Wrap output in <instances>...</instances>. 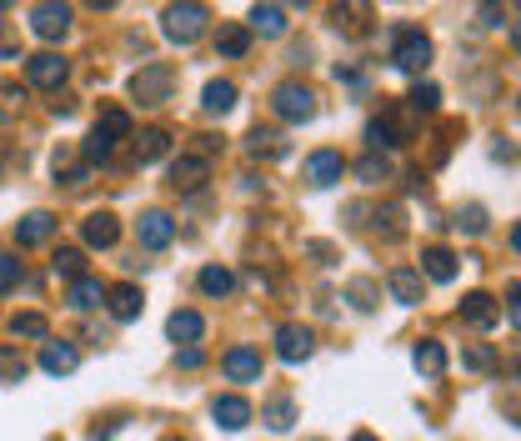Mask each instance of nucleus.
<instances>
[{"label":"nucleus","mask_w":521,"mask_h":441,"mask_svg":"<svg viewBox=\"0 0 521 441\" xmlns=\"http://www.w3.org/2000/svg\"><path fill=\"white\" fill-rule=\"evenodd\" d=\"M121 141H131V111L111 106V111H101V121L91 126V136H86V146H81V161H86V166H106Z\"/></svg>","instance_id":"1"},{"label":"nucleus","mask_w":521,"mask_h":441,"mask_svg":"<svg viewBox=\"0 0 521 441\" xmlns=\"http://www.w3.org/2000/svg\"><path fill=\"white\" fill-rule=\"evenodd\" d=\"M391 66L406 71V76H421L431 66V36L421 26H396V36H391Z\"/></svg>","instance_id":"2"},{"label":"nucleus","mask_w":521,"mask_h":441,"mask_svg":"<svg viewBox=\"0 0 521 441\" xmlns=\"http://www.w3.org/2000/svg\"><path fill=\"white\" fill-rule=\"evenodd\" d=\"M171 91H176V71H171L166 61H151V66H141V71L131 76V96H136L141 106H166Z\"/></svg>","instance_id":"3"},{"label":"nucleus","mask_w":521,"mask_h":441,"mask_svg":"<svg viewBox=\"0 0 521 441\" xmlns=\"http://www.w3.org/2000/svg\"><path fill=\"white\" fill-rule=\"evenodd\" d=\"M271 111H276L281 121H291V126L316 121V91L301 86V81H281V86L271 91Z\"/></svg>","instance_id":"4"},{"label":"nucleus","mask_w":521,"mask_h":441,"mask_svg":"<svg viewBox=\"0 0 521 441\" xmlns=\"http://www.w3.org/2000/svg\"><path fill=\"white\" fill-rule=\"evenodd\" d=\"M206 21H211V11H206V6H166L161 31H166V41L191 46V41H201V36H206Z\"/></svg>","instance_id":"5"},{"label":"nucleus","mask_w":521,"mask_h":441,"mask_svg":"<svg viewBox=\"0 0 521 441\" xmlns=\"http://www.w3.org/2000/svg\"><path fill=\"white\" fill-rule=\"evenodd\" d=\"M71 76V61H61L56 51H41V56H26V81L36 91H61Z\"/></svg>","instance_id":"6"},{"label":"nucleus","mask_w":521,"mask_h":441,"mask_svg":"<svg viewBox=\"0 0 521 441\" xmlns=\"http://www.w3.org/2000/svg\"><path fill=\"white\" fill-rule=\"evenodd\" d=\"M311 351H316V331H311V326H301V321H286V326L276 331V356H281L286 366H301V361H311Z\"/></svg>","instance_id":"7"},{"label":"nucleus","mask_w":521,"mask_h":441,"mask_svg":"<svg viewBox=\"0 0 521 441\" xmlns=\"http://www.w3.org/2000/svg\"><path fill=\"white\" fill-rule=\"evenodd\" d=\"M31 31L41 41H61L71 31V6H56V0H41V6H31Z\"/></svg>","instance_id":"8"},{"label":"nucleus","mask_w":521,"mask_h":441,"mask_svg":"<svg viewBox=\"0 0 521 441\" xmlns=\"http://www.w3.org/2000/svg\"><path fill=\"white\" fill-rule=\"evenodd\" d=\"M206 181H211V161L201 151H186V156L171 161V186L176 191H201Z\"/></svg>","instance_id":"9"},{"label":"nucleus","mask_w":521,"mask_h":441,"mask_svg":"<svg viewBox=\"0 0 521 441\" xmlns=\"http://www.w3.org/2000/svg\"><path fill=\"white\" fill-rule=\"evenodd\" d=\"M366 141H371L376 151H396V146L411 141V126H406L396 111H386V116H376V121L366 126Z\"/></svg>","instance_id":"10"},{"label":"nucleus","mask_w":521,"mask_h":441,"mask_svg":"<svg viewBox=\"0 0 521 441\" xmlns=\"http://www.w3.org/2000/svg\"><path fill=\"white\" fill-rule=\"evenodd\" d=\"M136 236H141L146 251H166V246L176 241V221H171V211H146V216L136 221Z\"/></svg>","instance_id":"11"},{"label":"nucleus","mask_w":521,"mask_h":441,"mask_svg":"<svg viewBox=\"0 0 521 441\" xmlns=\"http://www.w3.org/2000/svg\"><path fill=\"white\" fill-rule=\"evenodd\" d=\"M461 321L476 326V331H491L501 321V301L491 291H471V296H461Z\"/></svg>","instance_id":"12"},{"label":"nucleus","mask_w":521,"mask_h":441,"mask_svg":"<svg viewBox=\"0 0 521 441\" xmlns=\"http://www.w3.org/2000/svg\"><path fill=\"white\" fill-rule=\"evenodd\" d=\"M341 176H346V161H341V151H311V161H306V181H311L316 191L336 186Z\"/></svg>","instance_id":"13"},{"label":"nucleus","mask_w":521,"mask_h":441,"mask_svg":"<svg viewBox=\"0 0 521 441\" xmlns=\"http://www.w3.org/2000/svg\"><path fill=\"white\" fill-rule=\"evenodd\" d=\"M81 236H86V246H96V251H111V246L121 241V221H116L111 211H91V216L81 221Z\"/></svg>","instance_id":"14"},{"label":"nucleus","mask_w":521,"mask_h":441,"mask_svg":"<svg viewBox=\"0 0 521 441\" xmlns=\"http://www.w3.org/2000/svg\"><path fill=\"white\" fill-rule=\"evenodd\" d=\"M211 416H216V426H221V431H241V426L251 421V401H246V396H236V391H226V396H216V401H211Z\"/></svg>","instance_id":"15"},{"label":"nucleus","mask_w":521,"mask_h":441,"mask_svg":"<svg viewBox=\"0 0 521 441\" xmlns=\"http://www.w3.org/2000/svg\"><path fill=\"white\" fill-rule=\"evenodd\" d=\"M386 286H391V296H396L401 306H421V296H426V286H421V271H416V266H391Z\"/></svg>","instance_id":"16"},{"label":"nucleus","mask_w":521,"mask_h":441,"mask_svg":"<svg viewBox=\"0 0 521 441\" xmlns=\"http://www.w3.org/2000/svg\"><path fill=\"white\" fill-rule=\"evenodd\" d=\"M51 236H56V216L51 211H31V216L16 221V241L21 246H46Z\"/></svg>","instance_id":"17"},{"label":"nucleus","mask_w":521,"mask_h":441,"mask_svg":"<svg viewBox=\"0 0 521 441\" xmlns=\"http://www.w3.org/2000/svg\"><path fill=\"white\" fill-rule=\"evenodd\" d=\"M421 271H426L431 281H456L461 256H456L451 246H426V251H421Z\"/></svg>","instance_id":"18"},{"label":"nucleus","mask_w":521,"mask_h":441,"mask_svg":"<svg viewBox=\"0 0 521 441\" xmlns=\"http://www.w3.org/2000/svg\"><path fill=\"white\" fill-rule=\"evenodd\" d=\"M81 366V351L71 346V341H46L41 346V371H51V376H71Z\"/></svg>","instance_id":"19"},{"label":"nucleus","mask_w":521,"mask_h":441,"mask_svg":"<svg viewBox=\"0 0 521 441\" xmlns=\"http://www.w3.org/2000/svg\"><path fill=\"white\" fill-rule=\"evenodd\" d=\"M106 306H111V316H116V321H136V316H141V306H146V296H141V286L121 281V286H111Z\"/></svg>","instance_id":"20"},{"label":"nucleus","mask_w":521,"mask_h":441,"mask_svg":"<svg viewBox=\"0 0 521 441\" xmlns=\"http://www.w3.org/2000/svg\"><path fill=\"white\" fill-rule=\"evenodd\" d=\"M221 366L231 381H261V351H251V346H231Z\"/></svg>","instance_id":"21"},{"label":"nucleus","mask_w":521,"mask_h":441,"mask_svg":"<svg viewBox=\"0 0 521 441\" xmlns=\"http://www.w3.org/2000/svg\"><path fill=\"white\" fill-rule=\"evenodd\" d=\"M166 336L181 346H196L201 336H206V321H201V311H171V321H166Z\"/></svg>","instance_id":"22"},{"label":"nucleus","mask_w":521,"mask_h":441,"mask_svg":"<svg viewBox=\"0 0 521 441\" xmlns=\"http://www.w3.org/2000/svg\"><path fill=\"white\" fill-rule=\"evenodd\" d=\"M246 51H251V26H221V31H216V56L241 61Z\"/></svg>","instance_id":"23"},{"label":"nucleus","mask_w":521,"mask_h":441,"mask_svg":"<svg viewBox=\"0 0 521 441\" xmlns=\"http://www.w3.org/2000/svg\"><path fill=\"white\" fill-rule=\"evenodd\" d=\"M166 151H171V131L151 126V131H141V136H136V161H141V166H156Z\"/></svg>","instance_id":"24"},{"label":"nucleus","mask_w":521,"mask_h":441,"mask_svg":"<svg viewBox=\"0 0 521 441\" xmlns=\"http://www.w3.org/2000/svg\"><path fill=\"white\" fill-rule=\"evenodd\" d=\"M111 296V286H101L96 276H81V281H71V291H66V301L76 306V311H91V306H101Z\"/></svg>","instance_id":"25"},{"label":"nucleus","mask_w":521,"mask_h":441,"mask_svg":"<svg viewBox=\"0 0 521 441\" xmlns=\"http://www.w3.org/2000/svg\"><path fill=\"white\" fill-rule=\"evenodd\" d=\"M411 361H416L421 376H441V371H446V346H441V341H416Z\"/></svg>","instance_id":"26"},{"label":"nucleus","mask_w":521,"mask_h":441,"mask_svg":"<svg viewBox=\"0 0 521 441\" xmlns=\"http://www.w3.org/2000/svg\"><path fill=\"white\" fill-rule=\"evenodd\" d=\"M286 26H291V21H286L281 6H256V11H251V31H256V36H286Z\"/></svg>","instance_id":"27"},{"label":"nucleus","mask_w":521,"mask_h":441,"mask_svg":"<svg viewBox=\"0 0 521 441\" xmlns=\"http://www.w3.org/2000/svg\"><path fill=\"white\" fill-rule=\"evenodd\" d=\"M261 421H266L271 431H291V421H296V401H291V396H271V401L261 406Z\"/></svg>","instance_id":"28"},{"label":"nucleus","mask_w":521,"mask_h":441,"mask_svg":"<svg viewBox=\"0 0 521 441\" xmlns=\"http://www.w3.org/2000/svg\"><path fill=\"white\" fill-rule=\"evenodd\" d=\"M201 106H206L211 116H226V111L236 106V86H231V81H211V86L201 91Z\"/></svg>","instance_id":"29"},{"label":"nucleus","mask_w":521,"mask_h":441,"mask_svg":"<svg viewBox=\"0 0 521 441\" xmlns=\"http://www.w3.org/2000/svg\"><path fill=\"white\" fill-rule=\"evenodd\" d=\"M246 151H251V156H286V141H281V131L256 126V131L246 136Z\"/></svg>","instance_id":"30"},{"label":"nucleus","mask_w":521,"mask_h":441,"mask_svg":"<svg viewBox=\"0 0 521 441\" xmlns=\"http://www.w3.org/2000/svg\"><path fill=\"white\" fill-rule=\"evenodd\" d=\"M11 331L26 336V341H46V336H51V321H46L41 311H16V316H11Z\"/></svg>","instance_id":"31"},{"label":"nucleus","mask_w":521,"mask_h":441,"mask_svg":"<svg viewBox=\"0 0 521 441\" xmlns=\"http://www.w3.org/2000/svg\"><path fill=\"white\" fill-rule=\"evenodd\" d=\"M51 271L66 276V281H81V276H86V256H81L76 246H61V251L51 256Z\"/></svg>","instance_id":"32"},{"label":"nucleus","mask_w":521,"mask_h":441,"mask_svg":"<svg viewBox=\"0 0 521 441\" xmlns=\"http://www.w3.org/2000/svg\"><path fill=\"white\" fill-rule=\"evenodd\" d=\"M461 366H466V371H496V366H501V356H496V346L471 341V346L461 351Z\"/></svg>","instance_id":"33"},{"label":"nucleus","mask_w":521,"mask_h":441,"mask_svg":"<svg viewBox=\"0 0 521 441\" xmlns=\"http://www.w3.org/2000/svg\"><path fill=\"white\" fill-rule=\"evenodd\" d=\"M26 371H31V361L21 356V346H0V381H26Z\"/></svg>","instance_id":"34"},{"label":"nucleus","mask_w":521,"mask_h":441,"mask_svg":"<svg viewBox=\"0 0 521 441\" xmlns=\"http://www.w3.org/2000/svg\"><path fill=\"white\" fill-rule=\"evenodd\" d=\"M406 106H411L416 116H431V111H441V91H436L431 81H416L411 96H406Z\"/></svg>","instance_id":"35"},{"label":"nucleus","mask_w":521,"mask_h":441,"mask_svg":"<svg viewBox=\"0 0 521 441\" xmlns=\"http://www.w3.org/2000/svg\"><path fill=\"white\" fill-rule=\"evenodd\" d=\"M21 111H26V91L16 81H6V86H0V126H11Z\"/></svg>","instance_id":"36"},{"label":"nucleus","mask_w":521,"mask_h":441,"mask_svg":"<svg viewBox=\"0 0 521 441\" xmlns=\"http://www.w3.org/2000/svg\"><path fill=\"white\" fill-rule=\"evenodd\" d=\"M86 176H91V166H86V161H76V156L56 151V181H66V186H86Z\"/></svg>","instance_id":"37"},{"label":"nucleus","mask_w":521,"mask_h":441,"mask_svg":"<svg viewBox=\"0 0 521 441\" xmlns=\"http://www.w3.org/2000/svg\"><path fill=\"white\" fill-rule=\"evenodd\" d=\"M201 291H206V296H231V291H236V276H231L226 266H206V271H201Z\"/></svg>","instance_id":"38"},{"label":"nucleus","mask_w":521,"mask_h":441,"mask_svg":"<svg viewBox=\"0 0 521 441\" xmlns=\"http://www.w3.org/2000/svg\"><path fill=\"white\" fill-rule=\"evenodd\" d=\"M21 276H26L21 256H16V251H0V296L16 291V286H21Z\"/></svg>","instance_id":"39"},{"label":"nucleus","mask_w":521,"mask_h":441,"mask_svg":"<svg viewBox=\"0 0 521 441\" xmlns=\"http://www.w3.org/2000/svg\"><path fill=\"white\" fill-rule=\"evenodd\" d=\"M356 176H361V181H366V186H381V181H391V161H386V156H376V151H371V156H366V161H361V166H356Z\"/></svg>","instance_id":"40"},{"label":"nucleus","mask_w":521,"mask_h":441,"mask_svg":"<svg viewBox=\"0 0 521 441\" xmlns=\"http://www.w3.org/2000/svg\"><path fill=\"white\" fill-rule=\"evenodd\" d=\"M346 296H351V306H356V311H371V306H376V281H351V286H346Z\"/></svg>","instance_id":"41"},{"label":"nucleus","mask_w":521,"mask_h":441,"mask_svg":"<svg viewBox=\"0 0 521 441\" xmlns=\"http://www.w3.org/2000/svg\"><path fill=\"white\" fill-rule=\"evenodd\" d=\"M456 226L471 231V236H481V231H486V206H466V211L456 216Z\"/></svg>","instance_id":"42"},{"label":"nucleus","mask_w":521,"mask_h":441,"mask_svg":"<svg viewBox=\"0 0 521 441\" xmlns=\"http://www.w3.org/2000/svg\"><path fill=\"white\" fill-rule=\"evenodd\" d=\"M506 316H511V326L521 331V281H511V286H506Z\"/></svg>","instance_id":"43"},{"label":"nucleus","mask_w":521,"mask_h":441,"mask_svg":"<svg viewBox=\"0 0 521 441\" xmlns=\"http://www.w3.org/2000/svg\"><path fill=\"white\" fill-rule=\"evenodd\" d=\"M181 366H186V371H196V366H201V351H196V346H186V351H181Z\"/></svg>","instance_id":"44"},{"label":"nucleus","mask_w":521,"mask_h":441,"mask_svg":"<svg viewBox=\"0 0 521 441\" xmlns=\"http://www.w3.org/2000/svg\"><path fill=\"white\" fill-rule=\"evenodd\" d=\"M501 16H506V11H496V6H481V21H486V26H501Z\"/></svg>","instance_id":"45"},{"label":"nucleus","mask_w":521,"mask_h":441,"mask_svg":"<svg viewBox=\"0 0 521 441\" xmlns=\"http://www.w3.org/2000/svg\"><path fill=\"white\" fill-rule=\"evenodd\" d=\"M0 56H21V46H11V36L0 31Z\"/></svg>","instance_id":"46"},{"label":"nucleus","mask_w":521,"mask_h":441,"mask_svg":"<svg viewBox=\"0 0 521 441\" xmlns=\"http://www.w3.org/2000/svg\"><path fill=\"white\" fill-rule=\"evenodd\" d=\"M511 51L521 56V21H511Z\"/></svg>","instance_id":"47"},{"label":"nucleus","mask_w":521,"mask_h":441,"mask_svg":"<svg viewBox=\"0 0 521 441\" xmlns=\"http://www.w3.org/2000/svg\"><path fill=\"white\" fill-rule=\"evenodd\" d=\"M511 251H521V221L511 226Z\"/></svg>","instance_id":"48"},{"label":"nucleus","mask_w":521,"mask_h":441,"mask_svg":"<svg viewBox=\"0 0 521 441\" xmlns=\"http://www.w3.org/2000/svg\"><path fill=\"white\" fill-rule=\"evenodd\" d=\"M506 411H511V416H516V421H521V401H506Z\"/></svg>","instance_id":"49"},{"label":"nucleus","mask_w":521,"mask_h":441,"mask_svg":"<svg viewBox=\"0 0 521 441\" xmlns=\"http://www.w3.org/2000/svg\"><path fill=\"white\" fill-rule=\"evenodd\" d=\"M351 441H376V436H371V431H356V436H351Z\"/></svg>","instance_id":"50"},{"label":"nucleus","mask_w":521,"mask_h":441,"mask_svg":"<svg viewBox=\"0 0 521 441\" xmlns=\"http://www.w3.org/2000/svg\"><path fill=\"white\" fill-rule=\"evenodd\" d=\"M511 371H516V376H521V356H516V361H511Z\"/></svg>","instance_id":"51"},{"label":"nucleus","mask_w":521,"mask_h":441,"mask_svg":"<svg viewBox=\"0 0 521 441\" xmlns=\"http://www.w3.org/2000/svg\"><path fill=\"white\" fill-rule=\"evenodd\" d=\"M166 441H181V436H166Z\"/></svg>","instance_id":"52"}]
</instances>
